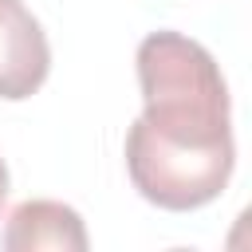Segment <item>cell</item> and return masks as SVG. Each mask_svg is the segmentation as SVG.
I'll return each mask as SVG.
<instances>
[{"label": "cell", "mask_w": 252, "mask_h": 252, "mask_svg": "<svg viewBox=\"0 0 252 252\" xmlns=\"http://www.w3.org/2000/svg\"><path fill=\"white\" fill-rule=\"evenodd\" d=\"M134 67L142 87V114L134 122L146 134L185 146L232 142V98L209 47L181 32H150L138 43Z\"/></svg>", "instance_id": "cell-1"}, {"label": "cell", "mask_w": 252, "mask_h": 252, "mask_svg": "<svg viewBox=\"0 0 252 252\" xmlns=\"http://www.w3.org/2000/svg\"><path fill=\"white\" fill-rule=\"evenodd\" d=\"M51 71V43L24 0H0V98H32Z\"/></svg>", "instance_id": "cell-2"}, {"label": "cell", "mask_w": 252, "mask_h": 252, "mask_svg": "<svg viewBox=\"0 0 252 252\" xmlns=\"http://www.w3.org/2000/svg\"><path fill=\"white\" fill-rule=\"evenodd\" d=\"M0 244L8 252H35V248H55V252H87L91 236L83 217L63 205V201H47V197H28L20 201L0 232Z\"/></svg>", "instance_id": "cell-3"}, {"label": "cell", "mask_w": 252, "mask_h": 252, "mask_svg": "<svg viewBox=\"0 0 252 252\" xmlns=\"http://www.w3.org/2000/svg\"><path fill=\"white\" fill-rule=\"evenodd\" d=\"M4 201H8V165L0 158V209H4Z\"/></svg>", "instance_id": "cell-4"}]
</instances>
